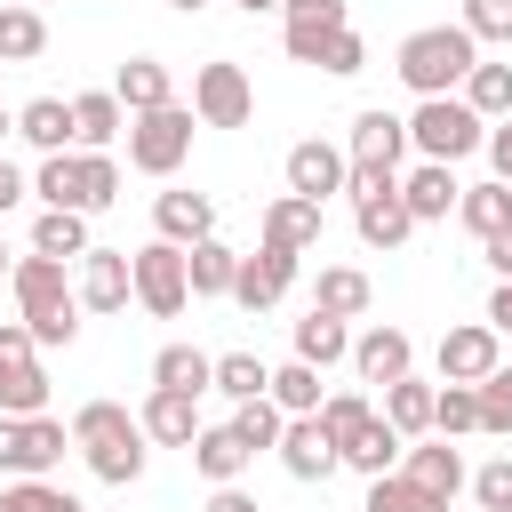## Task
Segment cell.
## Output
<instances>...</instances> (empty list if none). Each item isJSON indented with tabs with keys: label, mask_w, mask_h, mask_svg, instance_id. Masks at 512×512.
Segmentation results:
<instances>
[{
	"label": "cell",
	"mask_w": 512,
	"mask_h": 512,
	"mask_svg": "<svg viewBox=\"0 0 512 512\" xmlns=\"http://www.w3.org/2000/svg\"><path fill=\"white\" fill-rule=\"evenodd\" d=\"M152 432H144V416H128L120 400H80L72 408V448L88 456V472L104 480V488H128V480H144V448Z\"/></svg>",
	"instance_id": "1"
},
{
	"label": "cell",
	"mask_w": 512,
	"mask_h": 512,
	"mask_svg": "<svg viewBox=\"0 0 512 512\" xmlns=\"http://www.w3.org/2000/svg\"><path fill=\"white\" fill-rule=\"evenodd\" d=\"M8 288H16V320L32 328V344H72V336H80V288L64 280L56 256H40V248L16 256Z\"/></svg>",
	"instance_id": "2"
},
{
	"label": "cell",
	"mask_w": 512,
	"mask_h": 512,
	"mask_svg": "<svg viewBox=\"0 0 512 512\" xmlns=\"http://www.w3.org/2000/svg\"><path fill=\"white\" fill-rule=\"evenodd\" d=\"M472 64H480V40H472L464 24H424V32H408V40L392 48V72H400L416 96H456Z\"/></svg>",
	"instance_id": "3"
},
{
	"label": "cell",
	"mask_w": 512,
	"mask_h": 512,
	"mask_svg": "<svg viewBox=\"0 0 512 512\" xmlns=\"http://www.w3.org/2000/svg\"><path fill=\"white\" fill-rule=\"evenodd\" d=\"M32 192L48 200V208H80V216H96V208H112L120 200V168H112V152H40V168H32Z\"/></svg>",
	"instance_id": "4"
},
{
	"label": "cell",
	"mask_w": 512,
	"mask_h": 512,
	"mask_svg": "<svg viewBox=\"0 0 512 512\" xmlns=\"http://www.w3.org/2000/svg\"><path fill=\"white\" fill-rule=\"evenodd\" d=\"M408 144L424 152V160H464V152H488V120L464 104V96H416V112H408Z\"/></svg>",
	"instance_id": "5"
},
{
	"label": "cell",
	"mask_w": 512,
	"mask_h": 512,
	"mask_svg": "<svg viewBox=\"0 0 512 512\" xmlns=\"http://www.w3.org/2000/svg\"><path fill=\"white\" fill-rule=\"evenodd\" d=\"M192 128H200L192 104L136 112V120H128V168H136V176H176V168L192 160Z\"/></svg>",
	"instance_id": "6"
},
{
	"label": "cell",
	"mask_w": 512,
	"mask_h": 512,
	"mask_svg": "<svg viewBox=\"0 0 512 512\" xmlns=\"http://www.w3.org/2000/svg\"><path fill=\"white\" fill-rule=\"evenodd\" d=\"M192 112H200V128H248V120H256L248 72H240L232 56H208V64L192 72Z\"/></svg>",
	"instance_id": "7"
},
{
	"label": "cell",
	"mask_w": 512,
	"mask_h": 512,
	"mask_svg": "<svg viewBox=\"0 0 512 512\" xmlns=\"http://www.w3.org/2000/svg\"><path fill=\"white\" fill-rule=\"evenodd\" d=\"M128 264H136V304H144L152 320H176V312L192 304V264H184V248H176V240L136 248Z\"/></svg>",
	"instance_id": "8"
},
{
	"label": "cell",
	"mask_w": 512,
	"mask_h": 512,
	"mask_svg": "<svg viewBox=\"0 0 512 512\" xmlns=\"http://www.w3.org/2000/svg\"><path fill=\"white\" fill-rule=\"evenodd\" d=\"M344 152H352V168H392V176H400V160L416 152V144H408V112H384V104H368V112L352 120Z\"/></svg>",
	"instance_id": "9"
},
{
	"label": "cell",
	"mask_w": 512,
	"mask_h": 512,
	"mask_svg": "<svg viewBox=\"0 0 512 512\" xmlns=\"http://www.w3.org/2000/svg\"><path fill=\"white\" fill-rule=\"evenodd\" d=\"M296 288V248H280V240H264L256 256H240V280H232V304L240 312H272L280 296Z\"/></svg>",
	"instance_id": "10"
},
{
	"label": "cell",
	"mask_w": 512,
	"mask_h": 512,
	"mask_svg": "<svg viewBox=\"0 0 512 512\" xmlns=\"http://www.w3.org/2000/svg\"><path fill=\"white\" fill-rule=\"evenodd\" d=\"M496 360H504V328L496 320H464V328L440 336V384H480Z\"/></svg>",
	"instance_id": "11"
},
{
	"label": "cell",
	"mask_w": 512,
	"mask_h": 512,
	"mask_svg": "<svg viewBox=\"0 0 512 512\" xmlns=\"http://www.w3.org/2000/svg\"><path fill=\"white\" fill-rule=\"evenodd\" d=\"M344 184H352V152H344V144H320V136L288 144V192L328 200V192H344Z\"/></svg>",
	"instance_id": "12"
},
{
	"label": "cell",
	"mask_w": 512,
	"mask_h": 512,
	"mask_svg": "<svg viewBox=\"0 0 512 512\" xmlns=\"http://www.w3.org/2000/svg\"><path fill=\"white\" fill-rule=\"evenodd\" d=\"M344 24H352V0H280V40H288L296 64H312L320 40L344 32Z\"/></svg>",
	"instance_id": "13"
},
{
	"label": "cell",
	"mask_w": 512,
	"mask_h": 512,
	"mask_svg": "<svg viewBox=\"0 0 512 512\" xmlns=\"http://www.w3.org/2000/svg\"><path fill=\"white\" fill-rule=\"evenodd\" d=\"M128 296H136L128 248H88V256H80V312H120Z\"/></svg>",
	"instance_id": "14"
},
{
	"label": "cell",
	"mask_w": 512,
	"mask_h": 512,
	"mask_svg": "<svg viewBox=\"0 0 512 512\" xmlns=\"http://www.w3.org/2000/svg\"><path fill=\"white\" fill-rule=\"evenodd\" d=\"M352 368H360V384H400L408 368H416V344H408V328H368V336H352Z\"/></svg>",
	"instance_id": "15"
},
{
	"label": "cell",
	"mask_w": 512,
	"mask_h": 512,
	"mask_svg": "<svg viewBox=\"0 0 512 512\" xmlns=\"http://www.w3.org/2000/svg\"><path fill=\"white\" fill-rule=\"evenodd\" d=\"M280 464H288V480H328L344 456H336V440H328L320 416H288V432H280Z\"/></svg>",
	"instance_id": "16"
},
{
	"label": "cell",
	"mask_w": 512,
	"mask_h": 512,
	"mask_svg": "<svg viewBox=\"0 0 512 512\" xmlns=\"http://www.w3.org/2000/svg\"><path fill=\"white\" fill-rule=\"evenodd\" d=\"M400 192H408L416 224H440V216H456V200H464V184H456L448 160H416V168L400 176Z\"/></svg>",
	"instance_id": "17"
},
{
	"label": "cell",
	"mask_w": 512,
	"mask_h": 512,
	"mask_svg": "<svg viewBox=\"0 0 512 512\" xmlns=\"http://www.w3.org/2000/svg\"><path fill=\"white\" fill-rule=\"evenodd\" d=\"M144 432H152L160 448H192V440H200V392H168V384H152V400H144Z\"/></svg>",
	"instance_id": "18"
},
{
	"label": "cell",
	"mask_w": 512,
	"mask_h": 512,
	"mask_svg": "<svg viewBox=\"0 0 512 512\" xmlns=\"http://www.w3.org/2000/svg\"><path fill=\"white\" fill-rule=\"evenodd\" d=\"M400 472H408V480H416V488H432V496H440V504H456V488H464V480H472V472H464V456H456V440H440V432H432V440H416V448H408V464H400Z\"/></svg>",
	"instance_id": "19"
},
{
	"label": "cell",
	"mask_w": 512,
	"mask_h": 512,
	"mask_svg": "<svg viewBox=\"0 0 512 512\" xmlns=\"http://www.w3.org/2000/svg\"><path fill=\"white\" fill-rule=\"evenodd\" d=\"M112 96H120V104H128V120H136V112L176 104V80H168V64H160V56H128V64L112 72Z\"/></svg>",
	"instance_id": "20"
},
{
	"label": "cell",
	"mask_w": 512,
	"mask_h": 512,
	"mask_svg": "<svg viewBox=\"0 0 512 512\" xmlns=\"http://www.w3.org/2000/svg\"><path fill=\"white\" fill-rule=\"evenodd\" d=\"M152 224H160V240L192 248V240L216 232V200H208V192H160V200H152Z\"/></svg>",
	"instance_id": "21"
},
{
	"label": "cell",
	"mask_w": 512,
	"mask_h": 512,
	"mask_svg": "<svg viewBox=\"0 0 512 512\" xmlns=\"http://www.w3.org/2000/svg\"><path fill=\"white\" fill-rule=\"evenodd\" d=\"M400 448H408V440H400V432H392V416L376 408V416L344 440V464H352L360 480H376V472H400Z\"/></svg>",
	"instance_id": "22"
},
{
	"label": "cell",
	"mask_w": 512,
	"mask_h": 512,
	"mask_svg": "<svg viewBox=\"0 0 512 512\" xmlns=\"http://www.w3.org/2000/svg\"><path fill=\"white\" fill-rule=\"evenodd\" d=\"M184 456H192V464H200V480H216V488H224V480H240V472L256 464V456H248V440H240L232 424H200V440H192Z\"/></svg>",
	"instance_id": "23"
},
{
	"label": "cell",
	"mask_w": 512,
	"mask_h": 512,
	"mask_svg": "<svg viewBox=\"0 0 512 512\" xmlns=\"http://www.w3.org/2000/svg\"><path fill=\"white\" fill-rule=\"evenodd\" d=\"M0 416H48V376L32 352H0Z\"/></svg>",
	"instance_id": "24"
},
{
	"label": "cell",
	"mask_w": 512,
	"mask_h": 512,
	"mask_svg": "<svg viewBox=\"0 0 512 512\" xmlns=\"http://www.w3.org/2000/svg\"><path fill=\"white\" fill-rule=\"evenodd\" d=\"M16 136L32 144V152H72L80 136H72V104L64 96H32L24 112H16Z\"/></svg>",
	"instance_id": "25"
},
{
	"label": "cell",
	"mask_w": 512,
	"mask_h": 512,
	"mask_svg": "<svg viewBox=\"0 0 512 512\" xmlns=\"http://www.w3.org/2000/svg\"><path fill=\"white\" fill-rule=\"evenodd\" d=\"M264 240H280V248H320V200H304V192H280L272 208H264Z\"/></svg>",
	"instance_id": "26"
},
{
	"label": "cell",
	"mask_w": 512,
	"mask_h": 512,
	"mask_svg": "<svg viewBox=\"0 0 512 512\" xmlns=\"http://www.w3.org/2000/svg\"><path fill=\"white\" fill-rule=\"evenodd\" d=\"M152 384H168V392H216V360L200 344H160L152 352Z\"/></svg>",
	"instance_id": "27"
},
{
	"label": "cell",
	"mask_w": 512,
	"mask_h": 512,
	"mask_svg": "<svg viewBox=\"0 0 512 512\" xmlns=\"http://www.w3.org/2000/svg\"><path fill=\"white\" fill-rule=\"evenodd\" d=\"M432 400H440V384H416V368H408L400 384H384V416H392V432H400V440H424V432H432Z\"/></svg>",
	"instance_id": "28"
},
{
	"label": "cell",
	"mask_w": 512,
	"mask_h": 512,
	"mask_svg": "<svg viewBox=\"0 0 512 512\" xmlns=\"http://www.w3.org/2000/svg\"><path fill=\"white\" fill-rule=\"evenodd\" d=\"M48 48V16L32 0H0V64H32Z\"/></svg>",
	"instance_id": "29"
},
{
	"label": "cell",
	"mask_w": 512,
	"mask_h": 512,
	"mask_svg": "<svg viewBox=\"0 0 512 512\" xmlns=\"http://www.w3.org/2000/svg\"><path fill=\"white\" fill-rule=\"evenodd\" d=\"M120 120H128V104H120L112 88H88V96H72V136H80L88 152H104V144L120 136Z\"/></svg>",
	"instance_id": "30"
},
{
	"label": "cell",
	"mask_w": 512,
	"mask_h": 512,
	"mask_svg": "<svg viewBox=\"0 0 512 512\" xmlns=\"http://www.w3.org/2000/svg\"><path fill=\"white\" fill-rule=\"evenodd\" d=\"M32 248H40V256H56V264H72V256H88L96 240H88V216H80V208H40Z\"/></svg>",
	"instance_id": "31"
},
{
	"label": "cell",
	"mask_w": 512,
	"mask_h": 512,
	"mask_svg": "<svg viewBox=\"0 0 512 512\" xmlns=\"http://www.w3.org/2000/svg\"><path fill=\"white\" fill-rule=\"evenodd\" d=\"M184 264H192V296H232V280H240V248H224L216 232H208V240H192V248H184Z\"/></svg>",
	"instance_id": "32"
},
{
	"label": "cell",
	"mask_w": 512,
	"mask_h": 512,
	"mask_svg": "<svg viewBox=\"0 0 512 512\" xmlns=\"http://www.w3.org/2000/svg\"><path fill=\"white\" fill-rule=\"evenodd\" d=\"M296 360H312V368H328V360H352V328L336 320V312H304L296 320Z\"/></svg>",
	"instance_id": "33"
},
{
	"label": "cell",
	"mask_w": 512,
	"mask_h": 512,
	"mask_svg": "<svg viewBox=\"0 0 512 512\" xmlns=\"http://www.w3.org/2000/svg\"><path fill=\"white\" fill-rule=\"evenodd\" d=\"M232 432L248 440V456H264V448H280V432H288V408H280L272 392H256V400H232Z\"/></svg>",
	"instance_id": "34"
},
{
	"label": "cell",
	"mask_w": 512,
	"mask_h": 512,
	"mask_svg": "<svg viewBox=\"0 0 512 512\" xmlns=\"http://www.w3.org/2000/svg\"><path fill=\"white\" fill-rule=\"evenodd\" d=\"M456 216H464V232H472V240L504 232V224H512V184H504V176H496V184H464Z\"/></svg>",
	"instance_id": "35"
},
{
	"label": "cell",
	"mask_w": 512,
	"mask_h": 512,
	"mask_svg": "<svg viewBox=\"0 0 512 512\" xmlns=\"http://www.w3.org/2000/svg\"><path fill=\"white\" fill-rule=\"evenodd\" d=\"M64 448H72V424H56V416H24V480H48V472L64 464Z\"/></svg>",
	"instance_id": "36"
},
{
	"label": "cell",
	"mask_w": 512,
	"mask_h": 512,
	"mask_svg": "<svg viewBox=\"0 0 512 512\" xmlns=\"http://www.w3.org/2000/svg\"><path fill=\"white\" fill-rule=\"evenodd\" d=\"M368 296H376V288H368V272H352V264H328V272H320V288H312V304H320V312H336V320L368 312Z\"/></svg>",
	"instance_id": "37"
},
{
	"label": "cell",
	"mask_w": 512,
	"mask_h": 512,
	"mask_svg": "<svg viewBox=\"0 0 512 512\" xmlns=\"http://www.w3.org/2000/svg\"><path fill=\"white\" fill-rule=\"evenodd\" d=\"M272 400H280L288 416H320V400H328V392H320V368H312V360H280V368H272Z\"/></svg>",
	"instance_id": "38"
},
{
	"label": "cell",
	"mask_w": 512,
	"mask_h": 512,
	"mask_svg": "<svg viewBox=\"0 0 512 512\" xmlns=\"http://www.w3.org/2000/svg\"><path fill=\"white\" fill-rule=\"evenodd\" d=\"M456 96H464L480 120H504V112H512V64H472Z\"/></svg>",
	"instance_id": "39"
},
{
	"label": "cell",
	"mask_w": 512,
	"mask_h": 512,
	"mask_svg": "<svg viewBox=\"0 0 512 512\" xmlns=\"http://www.w3.org/2000/svg\"><path fill=\"white\" fill-rule=\"evenodd\" d=\"M360 512H448V504H440L432 488H416L408 472H376V480H368V504H360Z\"/></svg>",
	"instance_id": "40"
},
{
	"label": "cell",
	"mask_w": 512,
	"mask_h": 512,
	"mask_svg": "<svg viewBox=\"0 0 512 512\" xmlns=\"http://www.w3.org/2000/svg\"><path fill=\"white\" fill-rule=\"evenodd\" d=\"M432 432H440V440L480 432V384H440V400H432Z\"/></svg>",
	"instance_id": "41"
},
{
	"label": "cell",
	"mask_w": 512,
	"mask_h": 512,
	"mask_svg": "<svg viewBox=\"0 0 512 512\" xmlns=\"http://www.w3.org/2000/svg\"><path fill=\"white\" fill-rule=\"evenodd\" d=\"M216 392H224V400H256V392H272V368H264L256 352H224V360H216Z\"/></svg>",
	"instance_id": "42"
},
{
	"label": "cell",
	"mask_w": 512,
	"mask_h": 512,
	"mask_svg": "<svg viewBox=\"0 0 512 512\" xmlns=\"http://www.w3.org/2000/svg\"><path fill=\"white\" fill-rule=\"evenodd\" d=\"M312 64H320L328 80H352V72L368 64V40H360V32L344 24V32H328V40H320V56H312Z\"/></svg>",
	"instance_id": "43"
},
{
	"label": "cell",
	"mask_w": 512,
	"mask_h": 512,
	"mask_svg": "<svg viewBox=\"0 0 512 512\" xmlns=\"http://www.w3.org/2000/svg\"><path fill=\"white\" fill-rule=\"evenodd\" d=\"M368 416H376V408H368L360 392H328V400H320V424H328V440H336V456H344V440H352V432H360Z\"/></svg>",
	"instance_id": "44"
},
{
	"label": "cell",
	"mask_w": 512,
	"mask_h": 512,
	"mask_svg": "<svg viewBox=\"0 0 512 512\" xmlns=\"http://www.w3.org/2000/svg\"><path fill=\"white\" fill-rule=\"evenodd\" d=\"M480 432H512V368L504 360L480 376Z\"/></svg>",
	"instance_id": "45"
},
{
	"label": "cell",
	"mask_w": 512,
	"mask_h": 512,
	"mask_svg": "<svg viewBox=\"0 0 512 512\" xmlns=\"http://www.w3.org/2000/svg\"><path fill=\"white\" fill-rule=\"evenodd\" d=\"M8 504H16V512H88V504H80L72 488H56V480H16Z\"/></svg>",
	"instance_id": "46"
},
{
	"label": "cell",
	"mask_w": 512,
	"mask_h": 512,
	"mask_svg": "<svg viewBox=\"0 0 512 512\" xmlns=\"http://www.w3.org/2000/svg\"><path fill=\"white\" fill-rule=\"evenodd\" d=\"M472 504L480 512H512V456H496V464L472 472Z\"/></svg>",
	"instance_id": "47"
},
{
	"label": "cell",
	"mask_w": 512,
	"mask_h": 512,
	"mask_svg": "<svg viewBox=\"0 0 512 512\" xmlns=\"http://www.w3.org/2000/svg\"><path fill=\"white\" fill-rule=\"evenodd\" d=\"M472 40H512V0H464V16H456Z\"/></svg>",
	"instance_id": "48"
},
{
	"label": "cell",
	"mask_w": 512,
	"mask_h": 512,
	"mask_svg": "<svg viewBox=\"0 0 512 512\" xmlns=\"http://www.w3.org/2000/svg\"><path fill=\"white\" fill-rule=\"evenodd\" d=\"M0 472L24 480V416H0Z\"/></svg>",
	"instance_id": "49"
},
{
	"label": "cell",
	"mask_w": 512,
	"mask_h": 512,
	"mask_svg": "<svg viewBox=\"0 0 512 512\" xmlns=\"http://www.w3.org/2000/svg\"><path fill=\"white\" fill-rule=\"evenodd\" d=\"M488 168H496V176L512 184V112H504V120L488 128Z\"/></svg>",
	"instance_id": "50"
},
{
	"label": "cell",
	"mask_w": 512,
	"mask_h": 512,
	"mask_svg": "<svg viewBox=\"0 0 512 512\" xmlns=\"http://www.w3.org/2000/svg\"><path fill=\"white\" fill-rule=\"evenodd\" d=\"M480 256H488V272H496V280H512V224H504V232H488V240H480Z\"/></svg>",
	"instance_id": "51"
},
{
	"label": "cell",
	"mask_w": 512,
	"mask_h": 512,
	"mask_svg": "<svg viewBox=\"0 0 512 512\" xmlns=\"http://www.w3.org/2000/svg\"><path fill=\"white\" fill-rule=\"evenodd\" d=\"M24 192H32V184H24V176H16V168H8V160H0V216H8V208H16V200H24Z\"/></svg>",
	"instance_id": "52"
},
{
	"label": "cell",
	"mask_w": 512,
	"mask_h": 512,
	"mask_svg": "<svg viewBox=\"0 0 512 512\" xmlns=\"http://www.w3.org/2000/svg\"><path fill=\"white\" fill-rule=\"evenodd\" d=\"M208 512H256V496H240V488H232V480H224V488H216V496H208Z\"/></svg>",
	"instance_id": "53"
},
{
	"label": "cell",
	"mask_w": 512,
	"mask_h": 512,
	"mask_svg": "<svg viewBox=\"0 0 512 512\" xmlns=\"http://www.w3.org/2000/svg\"><path fill=\"white\" fill-rule=\"evenodd\" d=\"M488 320H496V328H512V280H496V296H488Z\"/></svg>",
	"instance_id": "54"
},
{
	"label": "cell",
	"mask_w": 512,
	"mask_h": 512,
	"mask_svg": "<svg viewBox=\"0 0 512 512\" xmlns=\"http://www.w3.org/2000/svg\"><path fill=\"white\" fill-rule=\"evenodd\" d=\"M232 8H240V16H264V8H280V0H232Z\"/></svg>",
	"instance_id": "55"
},
{
	"label": "cell",
	"mask_w": 512,
	"mask_h": 512,
	"mask_svg": "<svg viewBox=\"0 0 512 512\" xmlns=\"http://www.w3.org/2000/svg\"><path fill=\"white\" fill-rule=\"evenodd\" d=\"M8 136H16V112H8V104H0V144H8Z\"/></svg>",
	"instance_id": "56"
},
{
	"label": "cell",
	"mask_w": 512,
	"mask_h": 512,
	"mask_svg": "<svg viewBox=\"0 0 512 512\" xmlns=\"http://www.w3.org/2000/svg\"><path fill=\"white\" fill-rule=\"evenodd\" d=\"M168 8H184V16H192V8H208V0H168Z\"/></svg>",
	"instance_id": "57"
},
{
	"label": "cell",
	"mask_w": 512,
	"mask_h": 512,
	"mask_svg": "<svg viewBox=\"0 0 512 512\" xmlns=\"http://www.w3.org/2000/svg\"><path fill=\"white\" fill-rule=\"evenodd\" d=\"M0 512H16V504H8V488H0Z\"/></svg>",
	"instance_id": "58"
},
{
	"label": "cell",
	"mask_w": 512,
	"mask_h": 512,
	"mask_svg": "<svg viewBox=\"0 0 512 512\" xmlns=\"http://www.w3.org/2000/svg\"><path fill=\"white\" fill-rule=\"evenodd\" d=\"M0 272H16V264H8V248H0Z\"/></svg>",
	"instance_id": "59"
}]
</instances>
